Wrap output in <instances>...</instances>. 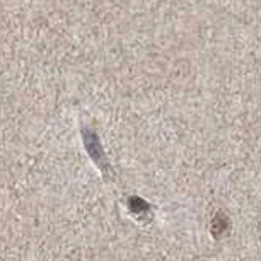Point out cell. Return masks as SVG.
<instances>
[{
	"mask_svg": "<svg viewBox=\"0 0 261 261\" xmlns=\"http://www.w3.org/2000/svg\"><path fill=\"white\" fill-rule=\"evenodd\" d=\"M82 137H84V144H86L87 152L91 154V157L94 159L96 164L101 167V171L105 172V174H108V171H110V164H108V159L105 155V150H102L101 142H99V139H97V135L92 130H84Z\"/></svg>",
	"mask_w": 261,
	"mask_h": 261,
	"instance_id": "6da1fadb",
	"label": "cell"
},
{
	"mask_svg": "<svg viewBox=\"0 0 261 261\" xmlns=\"http://www.w3.org/2000/svg\"><path fill=\"white\" fill-rule=\"evenodd\" d=\"M229 225H230L229 219L222 214V212H219V214L215 215L214 222H212V232H214L215 238L219 239V238H222V236L229 230Z\"/></svg>",
	"mask_w": 261,
	"mask_h": 261,
	"instance_id": "7a4b0ae2",
	"label": "cell"
},
{
	"mask_svg": "<svg viewBox=\"0 0 261 261\" xmlns=\"http://www.w3.org/2000/svg\"><path fill=\"white\" fill-rule=\"evenodd\" d=\"M128 205H130V210L134 212V214L140 215V217H145L150 214V206L147 201H144L139 196H132L130 200H128Z\"/></svg>",
	"mask_w": 261,
	"mask_h": 261,
	"instance_id": "3957f363",
	"label": "cell"
}]
</instances>
